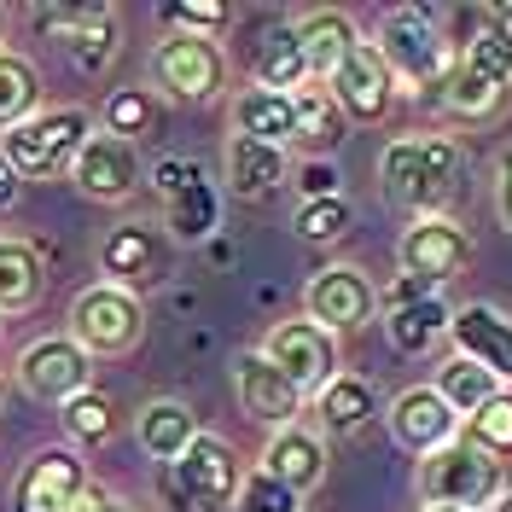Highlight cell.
<instances>
[{
  "label": "cell",
  "mask_w": 512,
  "mask_h": 512,
  "mask_svg": "<svg viewBox=\"0 0 512 512\" xmlns=\"http://www.w3.org/2000/svg\"><path fill=\"white\" fill-rule=\"evenodd\" d=\"M239 483H245L239 448L216 431H198L187 454L158 472V495L175 512H227L239 501Z\"/></svg>",
  "instance_id": "277c9868"
},
{
  "label": "cell",
  "mask_w": 512,
  "mask_h": 512,
  "mask_svg": "<svg viewBox=\"0 0 512 512\" xmlns=\"http://www.w3.org/2000/svg\"><path fill=\"white\" fill-rule=\"evenodd\" d=\"M251 76H256L251 88H268V94H297V88H309V64H303V47H297V24L262 30Z\"/></svg>",
  "instance_id": "83f0119b"
},
{
  "label": "cell",
  "mask_w": 512,
  "mask_h": 512,
  "mask_svg": "<svg viewBox=\"0 0 512 512\" xmlns=\"http://www.w3.org/2000/svg\"><path fill=\"white\" fill-rule=\"evenodd\" d=\"M152 192L163 198V222H169L175 245H204L222 227V198H216V181L204 175V163L158 158L152 163Z\"/></svg>",
  "instance_id": "52a82bcc"
},
{
  "label": "cell",
  "mask_w": 512,
  "mask_h": 512,
  "mask_svg": "<svg viewBox=\"0 0 512 512\" xmlns=\"http://www.w3.org/2000/svg\"><path fill=\"white\" fill-rule=\"evenodd\" d=\"M419 512H460V507H419Z\"/></svg>",
  "instance_id": "bcb514c9"
},
{
  "label": "cell",
  "mask_w": 512,
  "mask_h": 512,
  "mask_svg": "<svg viewBox=\"0 0 512 512\" xmlns=\"http://www.w3.org/2000/svg\"><path fill=\"white\" fill-rule=\"evenodd\" d=\"M454 64H460V70H472V76H489V82L512 88V30L489 18L478 35H466V41H460Z\"/></svg>",
  "instance_id": "d6a6232c"
},
{
  "label": "cell",
  "mask_w": 512,
  "mask_h": 512,
  "mask_svg": "<svg viewBox=\"0 0 512 512\" xmlns=\"http://www.w3.org/2000/svg\"><path fill=\"white\" fill-rule=\"evenodd\" d=\"M297 146H309V152H332L338 146V134H344V117H338V105L332 94L309 82V88H297Z\"/></svg>",
  "instance_id": "836d02e7"
},
{
  "label": "cell",
  "mask_w": 512,
  "mask_h": 512,
  "mask_svg": "<svg viewBox=\"0 0 512 512\" xmlns=\"http://www.w3.org/2000/svg\"><path fill=\"white\" fill-rule=\"evenodd\" d=\"M315 414H320V431H332V437H361V431L379 419V390H373V379L338 367V379L315 396Z\"/></svg>",
  "instance_id": "603a6c76"
},
{
  "label": "cell",
  "mask_w": 512,
  "mask_h": 512,
  "mask_svg": "<svg viewBox=\"0 0 512 512\" xmlns=\"http://www.w3.org/2000/svg\"><path fill=\"white\" fill-rule=\"evenodd\" d=\"M379 59L390 70V82H396V94H431V88H443L448 82V41L437 30V18L425 12V6H390L379 18Z\"/></svg>",
  "instance_id": "3957f363"
},
{
  "label": "cell",
  "mask_w": 512,
  "mask_h": 512,
  "mask_svg": "<svg viewBox=\"0 0 512 512\" xmlns=\"http://www.w3.org/2000/svg\"><path fill=\"white\" fill-rule=\"evenodd\" d=\"M233 134L262 140V146H297V99L291 94H268V88H245L233 94Z\"/></svg>",
  "instance_id": "cb8c5ba5"
},
{
  "label": "cell",
  "mask_w": 512,
  "mask_h": 512,
  "mask_svg": "<svg viewBox=\"0 0 512 512\" xmlns=\"http://www.w3.org/2000/svg\"><path fill=\"white\" fill-rule=\"evenodd\" d=\"M320 88L332 94L338 117H344V123H355V128H384L390 117H396V99H402L373 41H355L350 59L338 64V70H332Z\"/></svg>",
  "instance_id": "ba28073f"
},
{
  "label": "cell",
  "mask_w": 512,
  "mask_h": 512,
  "mask_svg": "<svg viewBox=\"0 0 512 512\" xmlns=\"http://www.w3.org/2000/svg\"><path fill=\"white\" fill-rule=\"evenodd\" d=\"M70 338L88 350V361H117V355L140 350L146 338V303L123 286H88L70 303Z\"/></svg>",
  "instance_id": "8992f818"
},
{
  "label": "cell",
  "mask_w": 512,
  "mask_h": 512,
  "mask_svg": "<svg viewBox=\"0 0 512 512\" xmlns=\"http://www.w3.org/2000/svg\"><path fill=\"white\" fill-rule=\"evenodd\" d=\"M152 82H158L169 99H216L227 88V59L216 41H198V35H163L152 47Z\"/></svg>",
  "instance_id": "30bf717a"
},
{
  "label": "cell",
  "mask_w": 512,
  "mask_h": 512,
  "mask_svg": "<svg viewBox=\"0 0 512 512\" xmlns=\"http://www.w3.org/2000/svg\"><path fill=\"white\" fill-rule=\"evenodd\" d=\"M396 262H402V274L419 280V286H443V280H454L472 262V233L454 222V216H425V222H414L402 233Z\"/></svg>",
  "instance_id": "5bb4252c"
},
{
  "label": "cell",
  "mask_w": 512,
  "mask_h": 512,
  "mask_svg": "<svg viewBox=\"0 0 512 512\" xmlns=\"http://www.w3.org/2000/svg\"><path fill=\"white\" fill-rule=\"evenodd\" d=\"M507 99H512V88L489 82V76H472V70H460V64H448L443 111L454 123H495V117L507 111Z\"/></svg>",
  "instance_id": "4dcf8cb0"
},
{
  "label": "cell",
  "mask_w": 512,
  "mask_h": 512,
  "mask_svg": "<svg viewBox=\"0 0 512 512\" xmlns=\"http://www.w3.org/2000/svg\"><path fill=\"white\" fill-rule=\"evenodd\" d=\"M88 495V460L76 448H41L12 483V512H70Z\"/></svg>",
  "instance_id": "4fadbf2b"
},
{
  "label": "cell",
  "mask_w": 512,
  "mask_h": 512,
  "mask_svg": "<svg viewBox=\"0 0 512 512\" xmlns=\"http://www.w3.org/2000/svg\"><path fill=\"white\" fill-rule=\"evenodd\" d=\"M303 315L315 320V326H326L332 338L338 332H361V326L379 320V291H373V280L355 262H332V268H320L315 280H309Z\"/></svg>",
  "instance_id": "8fae6325"
},
{
  "label": "cell",
  "mask_w": 512,
  "mask_h": 512,
  "mask_svg": "<svg viewBox=\"0 0 512 512\" xmlns=\"http://www.w3.org/2000/svg\"><path fill=\"white\" fill-rule=\"evenodd\" d=\"M495 222L512 233V146L495 158Z\"/></svg>",
  "instance_id": "b9f144b4"
},
{
  "label": "cell",
  "mask_w": 512,
  "mask_h": 512,
  "mask_svg": "<svg viewBox=\"0 0 512 512\" xmlns=\"http://www.w3.org/2000/svg\"><path fill=\"white\" fill-rule=\"evenodd\" d=\"M460 437L478 443L483 454H495V460H512V390H501L495 402H483L478 414L460 425Z\"/></svg>",
  "instance_id": "74e56055"
},
{
  "label": "cell",
  "mask_w": 512,
  "mask_h": 512,
  "mask_svg": "<svg viewBox=\"0 0 512 512\" xmlns=\"http://www.w3.org/2000/svg\"><path fill=\"white\" fill-rule=\"evenodd\" d=\"M414 489H419L425 507L483 512V507H495V501L507 495V460H495V454H483L478 443L454 437V443H443L437 454L419 460Z\"/></svg>",
  "instance_id": "5b68a950"
},
{
  "label": "cell",
  "mask_w": 512,
  "mask_h": 512,
  "mask_svg": "<svg viewBox=\"0 0 512 512\" xmlns=\"http://www.w3.org/2000/svg\"><path fill=\"white\" fill-rule=\"evenodd\" d=\"M0 408H6V379H0Z\"/></svg>",
  "instance_id": "7dc6e473"
},
{
  "label": "cell",
  "mask_w": 512,
  "mask_h": 512,
  "mask_svg": "<svg viewBox=\"0 0 512 512\" xmlns=\"http://www.w3.org/2000/svg\"><path fill=\"white\" fill-rule=\"evenodd\" d=\"M233 390H239V408L256 419V425H268V431H286V425H297V414H303V390L268 361L262 350H245L239 361H233Z\"/></svg>",
  "instance_id": "ac0fdd59"
},
{
  "label": "cell",
  "mask_w": 512,
  "mask_h": 512,
  "mask_svg": "<svg viewBox=\"0 0 512 512\" xmlns=\"http://www.w3.org/2000/svg\"><path fill=\"white\" fill-rule=\"evenodd\" d=\"M431 390L448 402V414L466 425V419L478 414L483 402H495L507 384L495 379V373H483L478 361H466V355H448V361H437V379H431Z\"/></svg>",
  "instance_id": "f546056e"
},
{
  "label": "cell",
  "mask_w": 512,
  "mask_h": 512,
  "mask_svg": "<svg viewBox=\"0 0 512 512\" xmlns=\"http://www.w3.org/2000/svg\"><path fill=\"white\" fill-rule=\"evenodd\" d=\"M163 24L175 35H198V41H216V35L233 24V12H227L222 0H187V6H169L163 12Z\"/></svg>",
  "instance_id": "f35d334b"
},
{
  "label": "cell",
  "mask_w": 512,
  "mask_h": 512,
  "mask_svg": "<svg viewBox=\"0 0 512 512\" xmlns=\"http://www.w3.org/2000/svg\"><path fill=\"white\" fill-rule=\"evenodd\" d=\"M41 111V70L24 53L0 47V128H18Z\"/></svg>",
  "instance_id": "1f68e13d"
},
{
  "label": "cell",
  "mask_w": 512,
  "mask_h": 512,
  "mask_svg": "<svg viewBox=\"0 0 512 512\" xmlns=\"http://www.w3.org/2000/svg\"><path fill=\"white\" fill-rule=\"evenodd\" d=\"M64 431H70V443L76 448H94V443H111V431H117V402L105 396V390H82V396H70L59 408Z\"/></svg>",
  "instance_id": "e575fe53"
},
{
  "label": "cell",
  "mask_w": 512,
  "mask_h": 512,
  "mask_svg": "<svg viewBox=\"0 0 512 512\" xmlns=\"http://www.w3.org/2000/svg\"><path fill=\"white\" fill-rule=\"evenodd\" d=\"M18 390L35 396V402H53L64 408L70 396H82V390H94V361L88 350L70 338V332H53V338H35L18 350Z\"/></svg>",
  "instance_id": "9c48e42d"
},
{
  "label": "cell",
  "mask_w": 512,
  "mask_h": 512,
  "mask_svg": "<svg viewBox=\"0 0 512 512\" xmlns=\"http://www.w3.org/2000/svg\"><path fill=\"white\" fill-rule=\"evenodd\" d=\"M163 268H169V239H163L152 222H123L105 233V245H99V274H105V286H123L140 297V286H152L163 280Z\"/></svg>",
  "instance_id": "e0dca14e"
},
{
  "label": "cell",
  "mask_w": 512,
  "mask_h": 512,
  "mask_svg": "<svg viewBox=\"0 0 512 512\" xmlns=\"http://www.w3.org/2000/svg\"><path fill=\"white\" fill-rule=\"evenodd\" d=\"M88 134H94V117L82 105H47L30 123L0 134V158L18 169V181H59V175L70 181L76 152L88 146Z\"/></svg>",
  "instance_id": "7a4b0ae2"
},
{
  "label": "cell",
  "mask_w": 512,
  "mask_h": 512,
  "mask_svg": "<svg viewBox=\"0 0 512 512\" xmlns=\"http://www.w3.org/2000/svg\"><path fill=\"white\" fill-rule=\"evenodd\" d=\"M448 338L460 344L466 361H478L483 373H495V379L512 390V320L501 315V309H489V303H466V309H454Z\"/></svg>",
  "instance_id": "44dd1931"
},
{
  "label": "cell",
  "mask_w": 512,
  "mask_h": 512,
  "mask_svg": "<svg viewBox=\"0 0 512 512\" xmlns=\"http://www.w3.org/2000/svg\"><path fill=\"white\" fill-rule=\"evenodd\" d=\"M47 18L70 30L64 41H70L76 70L99 76V70L111 64V53H117V12H105V6H82V12H47Z\"/></svg>",
  "instance_id": "f1b7e54d"
},
{
  "label": "cell",
  "mask_w": 512,
  "mask_h": 512,
  "mask_svg": "<svg viewBox=\"0 0 512 512\" xmlns=\"http://www.w3.org/2000/svg\"><path fill=\"white\" fill-rule=\"evenodd\" d=\"M70 512H134L128 507V501H117V495H105V489H94V483H88V495H82V501H76V507Z\"/></svg>",
  "instance_id": "7bdbcfd3"
},
{
  "label": "cell",
  "mask_w": 512,
  "mask_h": 512,
  "mask_svg": "<svg viewBox=\"0 0 512 512\" xmlns=\"http://www.w3.org/2000/svg\"><path fill=\"white\" fill-rule=\"evenodd\" d=\"M0 332H6V320H0Z\"/></svg>",
  "instance_id": "c3c4849f"
},
{
  "label": "cell",
  "mask_w": 512,
  "mask_h": 512,
  "mask_svg": "<svg viewBox=\"0 0 512 512\" xmlns=\"http://www.w3.org/2000/svg\"><path fill=\"white\" fill-rule=\"evenodd\" d=\"M448 326H454V309L419 280H402L390 309H384V338L396 355H431L448 338Z\"/></svg>",
  "instance_id": "2e32d148"
},
{
  "label": "cell",
  "mask_w": 512,
  "mask_h": 512,
  "mask_svg": "<svg viewBox=\"0 0 512 512\" xmlns=\"http://www.w3.org/2000/svg\"><path fill=\"white\" fill-rule=\"evenodd\" d=\"M297 187H303V198H338V169L326 158H315V163L303 158V181Z\"/></svg>",
  "instance_id": "60d3db41"
},
{
  "label": "cell",
  "mask_w": 512,
  "mask_h": 512,
  "mask_svg": "<svg viewBox=\"0 0 512 512\" xmlns=\"http://www.w3.org/2000/svg\"><path fill=\"white\" fill-rule=\"evenodd\" d=\"M495 512H512V489H507V495H501V501H495Z\"/></svg>",
  "instance_id": "f6af8a7d"
},
{
  "label": "cell",
  "mask_w": 512,
  "mask_h": 512,
  "mask_svg": "<svg viewBox=\"0 0 512 512\" xmlns=\"http://www.w3.org/2000/svg\"><path fill=\"white\" fill-rule=\"evenodd\" d=\"M361 41L355 24L344 12H332V6H320L309 18H297V47H303V64H309V82H326L338 64L350 59V47Z\"/></svg>",
  "instance_id": "484cf974"
},
{
  "label": "cell",
  "mask_w": 512,
  "mask_h": 512,
  "mask_svg": "<svg viewBox=\"0 0 512 512\" xmlns=\"http://www.w3.org/2000/svg\"><path fill=\"white\" fill-rule=\"evenodd\" d=\"M262 472H268V478H280L297 501H303V495H315L320 483H326V437L309 431L303 419L286 425V431H274L268 448H262Z\"/></svg>",
  "instance_id": "ffe728a7"
},
{
  "label": "cell",
  "mask_w": 512,
  "mask_h": 512,
  "mask_svg": "<svg viewBox=\"0 0 512 512\" xmlns=\"http://www.w3.org/2000/svg\"><path fill=\"white\" fill-rule=\"evenodd\" d=\"M192 437H198V414H192L187 402H175V396H152L134 414V443L146 448L158 466H175L192 448Z\"/></svg>",
  "instance_id": "7402d4cb"
},
{
  "label": "cell",
  "mask_w": 512,
  "mask_h": 512,
  "mask_svg": "<svg viewBox=\"0 0 512 512\" xmlns=\"http://www.w3.org/2000/svg\"><path fill=\"white\" fill-rule=\"evenodd\" d=\"M70 181H76L82 198H94V204H128V198L140 192V181H146V163H140V152H134L128 140L99 134V128H94V134H88V146L76 152Z\"/></svg>",
  "instance_id": "9a60e30c"
},
{
  "label": "cell",
  "mask_w": 512,
  "mask_h": 512,
  "mask_svg": "<svg viewBox=\"0 0 512 512\" xmlns=\"http://www.w3.org/2000/svg\"><path fill=\"white\" fill-rule=\"evenodd\" d=\"M379 187L384 204L402 216H448V198L460 187V146L448 134H408L379 152Z\"/></svg>",
  "instance_id": "6da1fadb"
},
{
  "label": "cell",
  "mask_w": 512,
  "mask_h": 512,
  "mask_svg": "<svg viewBox=\"0 0 512 512\" xmlns=\"http://www.w3.org/2000/svg\"><path fill=\"white\" fill-rule=\"evenodd\" d=\"M291 227H297L303 245H338V239L350 233V198H344V192H338V198H303L297 216H291Z\"/></svg>",
  "instance_id": "8d00e7d4"
},
{
  "label": "cell",
  "mask_w": 512,
  "mask_h": 512,
  "mask_svg": "<svg viewBox=\"0 0 512 512\" xmlns=\"http://www.w3.org/2000/svg\"><path fill=\"white\" fill-rule=\"evenodd\" d=\"M384 419H390V437H396V448H408V454H419V460L460 437V419L448 414V402L431 390V384L402 390V396L384 408Z\"/></svg>",
  "instance_id": "d6986e66"
},
{
  "label": "cell",
  "mask_w": 512,
  "mask_h": 512,
  "mask_svg": "<svg viewBox=\"0 0 512 512\" xmlns=\"http://www.w3.org/2000/svg\"><path fill=\"white\" fill-rule=\"evenodd\" d=\"M262 355L286 373L303 396H320L326 384L338 379V338L326 332V326H315V320H280L274 332H268V344H262Z\"/></svg>",
  "instance_id": "7c38bea8"
},
{
  "label": "cell",
  "mask_w": 512,
  "mask_h": 512,
  "mask_svg": "<svg viewBox=\"0 0 512 512\" xmlns=\"http://www.w3.org/2000/svg\"><path fill=\"white\" fill-rule=\"evenodd\" d=\"M222 169H227V187L239 198H268V192L286 181V152L280 146H262V140H245V134H227V152H222Z\"/></svg>",
  "instance_id": "d4e9b609"
},
{
  "label": "cell",
  "mask_w": 512,
  "mask_h": 512,
  "mask_svg": "<svg viewBox=\"0 0 512 512\" xmlns=\"http://www.w3.org/2000/svg\"><path fill=\"white\" fill-rule=\"evenodd\" d=\"M47 297V262L30 239H0V320L30 315Z\"/></svg>",
  "instance_id": "4316f807"
},
{
  "label": "cell",
  "mask_w": 512,
  "mask_h": 512,
  "mask_svg": "<svg viewBox=\"0 0 512 512\" xmlns=\"http://www.w3.org/2000/svg\"><path fill=\"white\" fill-rule=\"evenodd\" d=\"M158 123V94L152 88H117V94L105 99V111H99V134H117V140H140V134H152Z\"/></svg>",
  "instance_id": "d590c367"
},
{
  "label": "cell",
  "mask_w": 512,
  "mask_h": 512,
  "mask_svg": "<svg viewBox=\"0 0 512 512\" xmlns=\"http://www.w3.org/2000/svg\"><path fill=\"white\" fill-rule=\"evenodd\" d=\"M303 501L291 495L280 478H268L262 466H251L245 472V483H239V501H233V512H297Z\"/></svg>",
  "instance_id": "ab89813d"
},
{
  "label": "cell",
  "mask_w": 512,
  "mask_h": 512,
  "mask_svg": "<svg viewBox=\"0 0 512 512\" xmlns=\"http://www.w3.org/2000/svg\"><path fill=\"white\" fill-rule=\"evenodd\" d=\"M18 192H24V181H18V169H12V163L0 158V210H6V204H18Z\"/></svg>",
  "instance_id": "ee69618b"
}]
</instances>
